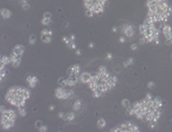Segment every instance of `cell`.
Segmentation results:
<instances>
[{"instance_id": "cell-1", "label": "cell", "mask_w": 172, "mask_h": 132, "mask_svg": "<svg viewBox=\"0 0 172 132\" xmlns=\"http://www.w3.org/2000/svg\"><path fill=\"white\" fill-rule=\"evenodd\" d=\"M132 113L143 122H159L162 117L163 101L160 97H153L151 94H147L143 100L135 102L131 105Z\"/></svg>"}, {"instance_id": "cell-2", "label": "cell", "mask_w": 172, "mask_h": 132, "mask_svg": "<svg viewBox=\"0 0 172 132\" xmlns=\"http://www.w3.org/2000/svg\"><path fill=\"white\" fill-rule=\"evenodd\" d=\"M146 19L149 22H166L172 14L170 5L167 0H147Z\"/></svg>"}, {"instance_id": "cell-3", "label": "cell", "mask_w": 172, "mask_h": 132, "mask_svg": "<svg viewBox=\"0 0 172 132\" xmlns=\"http://www.w3.org/2000/svg\"><path fill=\"white\" fill-rule=\"evenodd\" d=\"M30 98V91L26 88H22L19 85H14L8 89L5 95V100L13 106L23 107L25 106L26 100Z\"/></svg>"}, {"instance_id": "cell-4", "label": "cell", "mask_w": 172, "mask_h": 132, "mask_svg": "<svg viewBox=\"0 0 172 132\" xmlns=\"http://www.w3.org/2000/svg\"><path fill=\"white\" fill-rule=\"evenodd\" d=\"M139 31L146 43H154L156 45L160 44V29L156 27V23L145 20L142 25L139 26Z\"/></svg>"}, {"instance_id": "cell-5", "label": "cell", "mask_w": 172, "mask_h": 132, "mask_svg": "<svg viewBox=\"0 0 172 132\" xmlns=\"http://www.w3.org/2000/svg\"><path fill=\"white\" fill-rule=\"evenodd\" d=\"M0 112H1V129L8 130L12 128L17 120L16 111L13 109H6L2 105L0 107Z\"/></svg>"}, {"instance_id": "cell-6", "label": "cell", "mask_w": 172, "mask_h": 132, "mask_svg": "<svg viewBox=\"0 0 172 132\" xmlns=\"http://www.w3.org/2000/svg\"><path fill=\"white\" fill-rule=\"evenodd\" d=\"M108 0H83V5L87 9H91L95 15H101L107 5Z\"/></svg>"}, {"instance_id": "cell-7", "label": "cell", "mask_w": 172, "mask_h": 132, "mask_svg": "<svg viewBox=\"0 0 172 132\" xmlns=\"http://www.w3.org/2000/svg\"><path fill=\"white\" fill-rule=\"evenodd\" d=\"M112 132L114 131H132V132H139L140 128L137 124L131 123L129 121H126V122L122 123L120 125H118V127H115L113 129H111Z\"/></svg>"}, {"instance_id": "cell-8", "label": "cell", "mask_w": 172, "mask_h": 132, "mask_svg": "<svg viewBox=\"0 0 172 132\" xmlns=\"http://www.w3.org/2000/svg\"><path fill=\"white\" fill-rule=\"evenodd\" d=\"M54 95L59 100H66V99H70V98H71V97L74 95V92H73L72 89H68V88H64V86L59 85L58 88H55Z\"/></svg>"}, {"instance_id": "cell-9", "label": "cell", "mask_w": 172, "mask_h": 132, "mask_svg": "<svg viewBox=\"0 0 172 132\" xmlns=\"http://www.w3.org/2000/svg\"><path fill=\"white\" fill-rule=\"evenodd\" d=\"M162 31L163 34L166 39V44L168 46H171L172 45V27L168 24H164L162 26Z\"/></svg>"}, {"instance_id": "cell-10", "label": "cell", "mask_w": 172, "mask_h": 132, "mask_svg": "<svg viewBox=\"0 0 172 132\" xmlns=\"http://www.w3.org/2000/svg\"><path fill=\"white\" fill-rule=\"evenodd\" d=\"M121 31H122V34H124L126 37L131 39L135 34V27L131 24H124V25L121 26Z\"/></svg>"}, {"instance_id": "cell-11", "label": "cell", "mask_w": 172, "mask_h": 132, "mask_svg": "<svg viewBox=\"0 0 172 132\" xmlns=\"http://www.w3.org/2000/svg\"><path fill=\"white\" fill-rule=\"evenodd\" d=\"M80 73H82V69H80V66L78 64L72 65L67 70L68 76H79Z\"/></svg>"}, {"instance_id": "cell-12", "label": "cell", "mask_w": 172, "mask_h": 132, "mask_svg": "<svg viewBox=\"0 0 172 132\" xmlns=\"http://www.w3.org/2000/svg\"><path fill=\"white\" fill-rule=\"evenodd\" d=\"M57 116H58L59 119L64 120V121H66V122H72V121H74V119L76 117L75 113L73 111H70V112H63L62 111V112H59Z\"/></svg>"}, {"instance_id": "cell-13", "label": "cell", "mask_w": 172, "mask_h": 132, "mask_svg": "<svg viewBox=\"0 0 172 132\" xmlns=\"http://www.w3.org/2000/svg\"><path fill=\"white\" fill-rule=\"evenodd\" d=\"M9 57H10V65H12L14 68H18L21 65V58H22V56H19V55H17L12 52Z\"/></svg>"}, {"instance_id": "cell-14", "label": "cell", "mask_w": 172, "mask_h": 132, "mask_svg": "<svg viewBox=\"0 0 172 132\" xmlns=\"http://www.w3.org/2000/svg\"><path fill=\"white\" fill-rule=\"evenodd\" d=\"M92 76L93 75L91 74L90 72H82V73H80V75H79V82L88 84V82L91 80Z\"/></svg>"}, {"instance_id": "cell-15", "label": "cell", "mask_w": 172, "mask_h": 132, "mask_svg": "<svg viewBox=\"0 0 172 132\" xmlns=\"http://www.w3.org/2000/svg\"><path fill=\"white\" fill-rule=\"evenodd\" d=\"M52 22V15H51V13H49V12H46V13H44V15H43V18H42L41 20V23L43 24L44 26H48V25H50Z\"/></svg>"}, {"instance_id": "cell-16", "label": "cell", "mask_w": 172, "mask_h": 132, "mask_svg": "<svg viewBox=\"0 0 172 132\" xmlns=\"http://www.w3.org/2000/svg\"><path fill=\"white\" fill-rule=\"evenodd\" d=\"M26 82L28 83V85H29V88H34L37 86L38 84V82H39V78L37 77V76H33V75H28L26 77Z\"/></svg>"}, {"instance_id": "cell-17", "label": "cell", "mask_w": 172, "mask_h": 132, "mask_svg": "<svg viewBox=\"0 0 172 132\" xmlns=\"http://www.w3.org/2000/svg\"><path fill=\"white\" fill-rule=\"evenodd\" d=\"M24 51H25V47H24L23 45H16V46L13 48L12 52L17 55H19V56H22L24 54Z\"/></svg>"}, {"instance_id": "cell-18", "label": "cell", "mask_w": 172, "mask_h": 132, "mask_svg": "<svg viewBox=\"0 0 172 132\" xmlns=\"http://www.w3.org/2000/svg\"><path fill=\"white\" fill-rule=\"evenodd\" d=\"M8 64H10V57L6 56V55H2L1 59H0V69L5 68Z\"/></svg>"}, {"instance_id": "cell-19", "label": "cell", "mask_w": 172, "mask_h": 132, "mask_svg": "<svg viewBox=\"0 0 172 132\" xmlns=\"http://www.w3.org/2000/svg\"><path fill=\"white\" fill-rule=\"evenodd\" d=\"M13 13L8 8H1V17L3 19H9L12 17Z\"/></svg>"}, {"instance_id": "cell-20", "label": "cell", "mask_w": 172, "mask_h": 132, "mask_svg": "<svg viewBox=\"0 0 172 132\" xmlns=\"http://www.w3.org/2000/svg\"><path fill=\"white\" fill-rule=\"evenodd\" d=\"M19 4L24 10H28L30 8V4L28 3V0H19Z\"/></svg>"}, {"instance_id": "cell-21", "label": "cell", "mask_w": 172, "mask_h": 132, "mask_svg": "<svg viewBox=\"0 0 172 132\" xmlns=\"http://www.w3.org/2000/svg\"><path fill=\"white\" fill-rule=\"evenodd\" d=\"M82 100H76L74 104H73V110H74V111H79V110L82 109Z\"/></svg>"}, {"instance_id": "cell-22", "label": "cell", "mask_w": 172, "mask_h": 132, "mask_svg": "<svg viewBox=\"0 0 172 132\" xmlns=\"http://www.w3.org/2000/svg\"><path fill=\"white\" fill-rule=\"evenodd\" d=\"M106 126V121L103 117H100L99 120L97 121V127L99 128V129H103V128Z\"/></svg>"}, {"instance_id": "cell-23", "label": "cell", "mask_w": 172, "mask_h": 132, "mask_svg": "<svg viewBox=\"0 0 172 132\" xmlns=\"http://www.w3.org/2000/svg\"><path fill=\"white\" fill-rule=\"evenodd\" d=\"M0 80H1V82H3V80H4V78L6 77V75L8 74V71L6 70L5 68H2V69H0Z\"/></svg>"}, {"instance_id": "cell-24", "label": "cell", "mask_w": 172, "mask_h": 132, "mask_svg": "<svg viewBox=\"0 0 172 132\" xmlns=\"http://www.w3.org/2000/svg\"><path fill=\"white\" fill-rule=\"evenodd\" d=\"M121 106L123 107L124 109H127L128 107L131 106V101H129L128 99H123V100L121 101Z\"/></svg>"}, {"instance_id": "cell-25", "label": "cell", "mask_w": 172, "mask_h": 132, "mask_svg": "<svg viewBox=\"0 0 172 132\" xmlns=\"http://www.w3.org/2000/svg\"><path fill=\"white\" fill-rule=\"evenodd\" d=\"M41 40L44 44H50L52 41V37L50 36H41Z\"/></svg>"}, {"instance_id": "cell-26", "label": "cell", "mask_w": 172, "mask_h": 132, "mask_svg": "<svg viewBox=\"0 0 172 132\" xmlns=\"http://www.w3.org/2000/svg\"><path fill=\"white\" fill-rule=\"evenodd\" d=\"M135 62V59L132 57H129V58H127L124 62H123V68H128L129 66H131L132 64Z\"/></svg>"}, {"instance_id": "cell-27", "label": "cell", "mask_w": 172, "mask_h": 132, "mask_svg": "<svg viewBox=\"0 0 172 132\" xmlns=\"http://www.w3.org/2000/svg\"><path fill=\"white\" fill-rule=\"evenodd\" d=\"M17 111H18V113L20 114L21 117H25L26 114H27L25 106H23V107H18V108H17Z\"/></svg>"}, {"instance_id": "cell-28", "label": "cell", "mask_w": 172, "mask_h": 132, "mask_svg": "<svg viewBox=\"0 0 172 132\" xmlns=\"http://www.w3.org/2000/svg\"><path fill=\"white\" fill-rule=\"evenodd\" d=\"M52 34H53V31H52L51 29H48V28H44L41 31V36H50V37H52Z\"/></svg>"}, {"instance_id": "cell-29", "label": "cell", "mask_w": 172, "mask_h": 132, "mask_svg": "<svg viewBox=\"0 0 172 132\" xmlns=\"http://www.w3.org/2000/svg\"><path fill=\"white\" fill-rule=\"evenodd\" d=\"M36 42H37V36L36 34H30L29 36V37H28V43L30 44V45H34L36 44Z\"/></svg>"}, {"instance_id": "cell-30", "label": "cell", "mask_w": 172, "mask_h": 132, "mask_svg": "<svg viewBox=\"0 0 172 132\" xmlns=\"http://www.w3.org/2000/svg\"><path fill=\"white\" fill-rule=\"evenodd\" d=\"M85 15L88 17V18H93V17L95 16V14H94L91 9H87V8H86V9H85Z\"/></svg>"}, {"instance_id": "cell-31", "label": "cell", "mask_w": 172, "mask_h": 132, "mask_svg": "<svg viewBox=\"0 0 172 132\" xmlns=\"http://www.w3.org/2000/svg\"><path fill=\"white\" fill-rule=\"evenodd\" d=\"M106 72H107V70L104 66H101V67H99L97 70V73H99V74H104V73H106Z\"/></svg>"}, {"instance_id": "cell-32", "label": "cell", "mask_w": 172, "mask_h": 132, "mask_svg": "<svg viewBox=\"0 0 172 132\" xmlns=\"http://www.w3.org/2000/svg\"><path fill=\"white\" fill-rule=\"evenodd\" d=\"M147 124H148V127L150 128V129H154L157 125V122H153V121H151V122H148Z\"/></svg>"}, {"instance_id": "cell-33", "label": "cell", "mask_w": 172, "mask_h": 132, "mask_svg": "<svg viewBox=\"0 0 172 132\" xmlns=\"http://www.w3.org/2000/svg\"><path fill=\"white\" fill-rule=\"evenodd\" d=\"M113 54L112 53H110V52H108V53H106L105 54V56H104V58H105V60H107V61H110V60H112L113 59Z\"/></svg>"}, {"instance_id": "cell-34", "label": "cell", "mask_w": 172, "mask_h": 132, "mask_svg": "<svg viewBox=\"0 0 172 132\" xmlns=\"http://www.w3.org/2000/svg\"><path fill=\"white\" fill-rule=\"evenodd\" d=\"M154 86H156V83H154L153 81H149L148 83H147V88H148L149 89L154 88Z\"/></svg>"}, {"instance_id": "cell-35", "label": "cell", "mask_w": 172, "mask_h": 132, "mask_svg": "<svg viewBox=\"0 0 172 132\" xmlns=\"http://www.w3.org/2000/svg\"><path fill=\"white\" fill-rule=\"evenodd\" d=\"M138 48H139V46H138V44H136V43H132L131 45V49L132 51H137V50H138Z\"/></svg>"}, {"instance_id": "cell-36", "label": "cell", "mask_w": 172, "mask_h": 132, "mask_svg": "<svg viewBox=\"0 0 172 132\" xmlns=\"http://www.w3.org/2000/svg\"><path fill=\"white\" fill-rule=\"evenodd\" d=\"M47 130H48V127L45 126V125H42V126L39 128V131H40V132H46Z\"/></svg>"}, {"instance_id": "cell-37", "label": "cell", "mask_w": 172, "mask_h": 132, "mask_svg": "<svg viewBox=\"0 0 172 132\" xmlns=\"http://www.w3.org/2000/svg\"><path fill=\"white\" fill-rule=\"evenodd\" d=\"M119 42H120V43H122V44L126 43V39H125V36H124V34H122V36L119 37Z\"/></svg>"}, {"instance_id": "cell-38", "label": "cell", "mask_w": 172, "mask_h": 132, "mask_svg": "<svg viewBox=\"0 0 172 132\" xmlns=\"http://www.w3.org/2000/svg\"><path fill=\"white\" fill-rule=\"evenodd\" d=\"M34 126H36V127L38 128V129H39V128H40V127L42 126V122H41V121H37L36 124H34Z\"/></svg>"}, {"instance_id": "cell-39", "label": "cell", "mask_w": 172, "mask_h": 132, "mask_svg": "<svg viewBox=\"0 0 172 132\" xmlns=\"http://www.w3.org/2000/svg\"><path fill=\"white\" fill-rule=\"evenodd\" d=\"M117 31H118V27L117 26H113V27H112V32H117Z\"/></svg>"}, {"instance_id": "cell-40", "label": "cell", "mask_w": 172, "mask_h": 132, "mask_svg": "<svg viewBox=\"0 0 172 132\" xmlns=\"http://www.w3.org/2000/svg\"><path fill=\"white\" fill-rule=\"evenodd\" d=\"M74 51H75V54H76V55H80V54H82V51H80L79 49H77V48H76Z\"/></svg>"}, {"instance_id": "cell-41", "label": "cell", "mask_w": 172, "mask_h": 132, "mask_svg": "<svg viewBox=\"0 0 172 132\" xmlns=\"http://www.w3.org/2000/svg\"><path fill=\"white\" fill-rule=\"evenodd\" d=\"M54 108H55L54 105H50V106H49V110H50V111H53Z\"/></svg>"}, {"instance_id": "cell-42", "label": "cell", "mask_w": 172, "mask_h": 132, "mask_svg": "<svg viewBox=\"0 0 172 132\" xmlns=\"http://www.w3.org/2000/svg\"><path fill=\"white\" fill-rule=\"evenodd\" d=\"M75 34H71V36H70V39H71V40H73V41H75Z\"/></svg>"}, {"instance_id": "cell-43", "label": "cell", "mask_w": 172, "mask_h": 132, "mask_svg": "<svg viewBox=\"0 0 172 132\" xmlns=\"http://www.w3.org/2000/svg\"><path fill=\"white\" fill-rule=\"evenodd\" d=\"M88 47H89V48H94V43H89Z\"/></svg>"}, {"instance_id": "cell-44", "label": "cell", "mask_w": 172, "mask_h": 132, "mask_svg": "<svg viewBox=\"0 0 172 132\" xmlns=\"http://www.w3.org/2000/svg\"><path fill=\"white\" fill-rule=\"evenodd\" d=\"M170 8H171V12H172V5H170Z\"/></svg>"}, {"instance_id": "cell-45", "label": "cell", "mask_w": 172, "mask_h": 132, "mask_svg": "<svg viewBox=\"0 0 172 132\" xmlns=\"http://www.w3.org/2000/svg\"><path fill=\"white\" fill-rule=\"evenodd\" d=\"M171 58H172V54H171Z\"/></svg>"}]
</instances>
